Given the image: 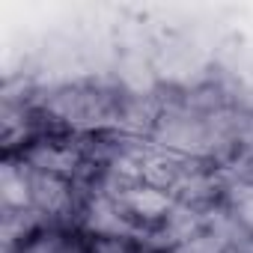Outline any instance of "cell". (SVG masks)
Listing matches in <instances>:
<instances>
[{"label": "cell", "instance_id": "obj_1", "mask_svg": "<svg viewBox=\"0 0 253 253\" xmlns=\"http://www.w3.org/2000/svg\"><path fill=\"white\" fill-rule=\"evenodd\" d=\"M33 104L48 131L66 134H110L125 125L128 92L104 86L95 81L60 84L42 95H33Z\"/></svg>", "mask_w": 253, "mask_h": 253}, {"label": "cell", "instance_id": "obj_2", "mask_svg": "<svg viewBox=\"0 0 253 253\" xmlns=\"http://www.w3.org/2000/svg\"><path fill=\"white\" fill-rule=\"evenodd\" d=\"M12 253H92V244L78 226H42Z\"/></svg>", "mask_w": 253, "mask_h": 253}, {"label": "cell", "instance_id": "obj_3", "mask_svg": "<svg viewBox=\"0 0 253 253\" xmlns=\"http://www.w3.org/2000/svg\"><path fill=\"white\" fill-rule=\"evenodd\" d=\"M0 209H3V214L33 211L30 170L15 155H3V170H0Z\"/></svg>", "mask_w": 253, "mask_h": 253}, {"label": "cell", "instance_id": "obj_4", "mask_svg": "<svg viewBox=\"0 0 253 253\" xmlns=\"http://www.w3.org/2000/svg\"><path fill=\"white\" fill-rule=\"evenodd\" d=\"M220 206L238 223V229L253 238V182L250 179L226 182V191H223V203Z\"/></svg>", "mask_w": 253, "mask_h": 253}]
</instances>
